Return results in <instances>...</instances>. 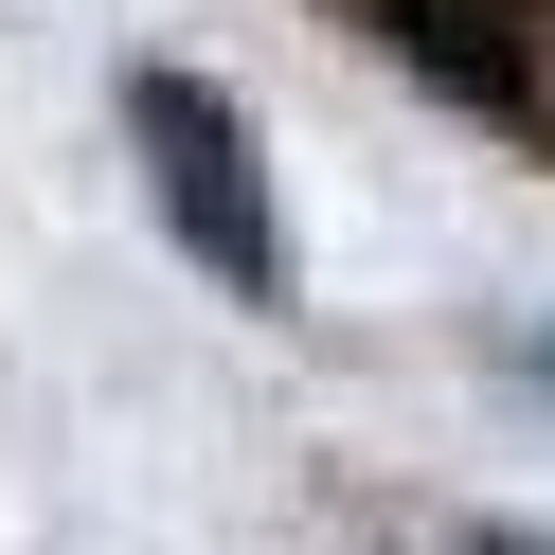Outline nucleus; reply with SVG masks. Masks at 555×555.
<instances>
[{"label":"nucleus","instance_id":"f257e3e1","mask_svg":"<svg viewBox=\"0 0 555 555\" xmlns=\"http://www.w3.org/2000/svg\"><path fill=\"white\" fill-rule=\"evenodd\" d=\"M126 126H144V180H162V216H180V251L216 269V287L287 305V216H269V180H251V144H233V108H216L197 73H126Z\"/></svg>","mask_w":555,"mask_h":555},{"label":"nucleus","instance_id":"f03ea898","mask_svg":"<svg viewBox=\"0 0 555 555\" xmlns=\"http://www.w3.org/2000/svg\"><path fill=\"white\" fill-rule=\"evenodd\" d=\"M376 37H395L430 90H466L483 126H538V54L502 37V0H376Z\"/></svg>","mask_w":555,"mask_h":555},{"label":"nucleus","instance_id":"7ed1b4c3","mask_svg":"<svg viewBox=\"0 0 555 555\" xmlns=\"http://www.w3.org/2000/svg\"><path fill=\"white\" fill-rule=\"evenodd\" d=\"M483 555H519V538H483Z\"/></svg>","mask_w":555,"mask_h":555}]
</instances>
